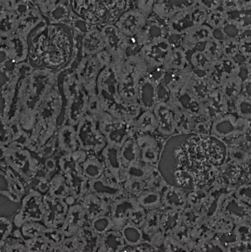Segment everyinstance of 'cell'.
Listing matches in <instances>:
<instances>
[{
	"label": "cell",
	"instance_id": "obj_1",
	"mask_svg": "<svg viewBox=\"0 0 251 252\" xmlns=\"http://www.w3.org/2000/svg\"><path fill=\"white\" fill-rule=\"evenodd\" d=\"M100 131L107 145L120 148L124 143L137 134L135 120H123L113 117L106 111L97 119Z\"/></svg>",
	"mask_w": 251,
	"mask_h": 252
},
{
	"label": "cell",
	"instance_id": "obj_2",
	"mask_svg": "<svg viewBox=\"0 0 251 252\" xmlns=\"http://www.w3.org/2000/svg\"><path fill=\"white\" fill-rule=\"evenodd\" d=\"M76 128L79 149L87 155H99L107 145L105 136L98 127L97 120L91 115L86 113Z\"/></svg>",
	"mask_w": 251,
	"mask_h": 252
},
{
	"label": "cell",
	"instance_id": "obj_3",
	"mask_svg": "<svg viewBox=\"0 0 251 252\" xmlns=\"http://www.w3.org/2000/svg\"><path fill=\"white\" fill-rule=\"evenodd\" d=\"M105 42V50L113 61H124L130 50V40L114 24H107L100 29Z\"/></svg>",
	"mask_w": 251,
	"mask_h": 252
},
{
	"label": "cell",
	"instance_id": "obj_4",
	"mask_svg": "<svg viewBox=\"0 0 251 252\" xmlns=\"http://www.w3.org/2000/svg\"><path fill=\"white\" fill-rule=\"evenodd\" d=\"M135 138L140 149L141 161L157 167L167 139L155 133L137 134Z\"/></svg>",
	"mask_w": 251,
	"mask_h": 252
},
{
	"label": "cell",
	"instance_id": "obj_5",
	"mask_svg": "<svg viewBox=\"0 0 251 252\" xmlns=\"http://www.w3.org/2000/svg\"><path fill=\"white\" fill-rule=\"evenodd\" d=\"M89 192L111 203L121 197L127 196L123 185L105 171L101 178L89 181Z\"/></svg>",
	"mask_w": 251,
	"mask_h": 252
},
{
	"label": "cell",
	"instance_id": "obj_6",
	"mask_svg": "<svg viewBox=\"0 0 251 252\" xmlns=\"http://www.w3.org/2000/svg\"><path fill=\"white\" fill-rule=\"evenodd\" d=\"M45 214L43 196L34 191L25 197L22 208L15 217V223L20 228L26 223L38 222L44 220Z\"/></svg>",
	"mask_w": 251,
	"mask_h": 252
},
{
	"label": "cell",
	"instance_id": "obj_7",
	"mask_svg": "<svg viewBox=\"0 0 251 252\" xmlns=\"http://www.w3.org/2000/svg\"><path fill=\"white\" fill-rule=\"evenodd\" d=\"M99 156L106 172L110 174L115 180L122 184L128 179L127 168L120 158V148L107 145Z\"/></svg>",
	"mask_w": 251,
	"mask_h": 252
},
{
	"label": "cell",
	"instance_id": "obj_8",
	"mask_svg": "<svg viewBox=\"0 0 251 252\" xmlns=\"http://www.w3.org/2000/svg\"><path fill=\"white\" fill-rule=\"evenodd\" d=\"M44 206L54 211L45 210L44 219L47 228H59L62 226L69 206L64 200L46 195L43 197Z\"/></svg>",
	"mask_w": 251,
	"mask_h": 252
},
{
	"label": "cell",
	"instance_id": "obj_9",
	"mask_svg": "<svg viewBox=\"0 0 251 252\" xmlns=\"http://www.w3.org/2000/svg\"><path fill=\"white\" fill-rule=\"evenodd\" d=\"M146 24L145 16L137 9L130 8L122 14L115 25L126 37L135 38Z\"/></svg>",
	"mask_w": 251,
	"mask_h": 252
},
{
	"label": "cell",
	"instance_id": "obj_10",
	"mask_svg": "<svg viewBox=\"0 0 251 252\" xmlns=\"http://www.w3.org/2000/svg\"><path fill=\"white\" fill-rule=\"evenodd\" d=\"M158 122V128L155 133L168 139L176 135L174 112L167 103H159L153 110Z\"/></svg>",
	"mask_w": 251,
	"mask_h": 252
},
{
	"label": "cell",
	"instance_id": "obj_11",
	"mask_svg": "<svg viewBox=\"0 0 251 252\" xmlns=\"http://www.w3.org/2000/svg\"><path fill=\"white\" fill-rule=\"evenodd\" d=\"M135 197L124 196L111 203L109 215L114 225V229L120 230L128 222L131 211L139 205Z\"/></svg>",
	"mask_w": 251,
	"mask_h": 252
},
{
	"label": "cell",
	"instance_id": "obj_12",
	"mask_svg": "<svg viewBox=\"0 0 251 252\" xmlns=\"http://www.w3.org/2000/svg\"><path fill=\"white\" fill-rule=\"evenodd\" d=\"M84 210L80 203L69 207L65 220L60 228L66 237L76 235L81 228L89 225Z\"/></svg>",
	"mask_w": 251,
	"mask_h": 252
},
{
	"label": "cell",
	"instance_id": "obj_13",
	"mask_svg": "<svg viewBox=\"0 0 251 252\" xmlns=\"http://www.w3.org/2000/svg\"><path fill=\"white\" fill-rule=\"evenodd\" d=\"M220 212L230 217L235 224L251 222V206L233 196L223 202Z\"/></svg>",
	"mask_w": 251,
	"mask_h": 252
},
{
	"label": "cell",
	"instance_id": "obj_14",
	"mask_svg": "<svg viewBox=\"0 0 251 252\" xmlns=\"http://www.w3.org/2000/svg\"><path fill=\"white\" fill-rule=\"evenodd\" d=\"M79 203L90 222L99 217L109 215L111 203L91 192L86 193Z\"/></svg>",
	"mask_w": 251,
	"mask_h": 252
},
{
	"label": "cell",
	"instance_id": "obj_15",
	"mask_svg": "<svg viewBox=\"0 0 251 252\" xmlns=\"http://www.w3.org/2000/svg\"><path fill=\"white\" fill-rule=\"evenodd\" d=\"M188 190L168 185L161 193V208L181 210L188 205Z\"/></svg>",
	"mask_w": 251,
	"mask_h": 252
},
{
	"label": "cell",
	"instance_id": "obj_16",
	"mask_svg": "<svg viewBox=\"0 0 251 252\" xmlns=\"http://www.w3.org/2000/svg\"><path fill=\"white\" fill-rule=\"evenodd\" d=\"M81 49L84 57L93 56L105 50L101 30L93 28L84 34L81 38Z\"/></svg>",
	"mask_w": 251,
	"mask_h": 252
},
{
	"label": "cell",
	"instance_id": "obj_17",
	"mask_svg": "<svg viewBox=\"0 0 251 252\" xmlns=\"http://www.w3.org/2000/svg\"><path fill=\"white\" fill-rule=\"evenodd\" d=\"M158 85L146 77L140 82L139 103L142 111H153L157 105L156 89Z\"/></svg>",
	"mask_w": 251,
	"mask_h": 252
},
{
	"label": "cell",
	"instance_id": "obj_18",
	"mask_svg": "<svg viewBox=\"0 0 251 252\" xmlns=\"http://www.w3.org/2000/svg\"><path fill=\"white\" fill-rule=\"evenodd\" d=\"M126 246L121 231L112 229L101 236L98 252H121Z\"/></svg>",
	"mask_w": 251,
	"mask_h": 252
},
{
	"label": "cell",
	"instance_id": "obj_19",
	"mask_svg": "<svg viewBox=\"0 0 251 252\" xmlns=\"http://www.w3.org/2000/svg\"><path fill=\"white\" fill-rule=\"evenodd\" d=\"M80 243V252H98L101 235L90 225L81 228L76 234Z\"/></svg>",
	"mask_w": 251,
	"mask_h": 252
},
{
	"label": "cell",
	"instance_id": "obj_20",
	"mask_svg": "<svg viewBox=\"0 0 251 252\" xmlns=\"http://www.w3.org/2000/svg\"><path fill=\"white\" fill-rule=\"evenodd\" d=\"M161 209L160 229L166 235H170L182 224L181 210Z\"/></svg>",
	"mask_w": 251,
	"mask_h": 252
},
{
	"label": "cell",
	"instance_id": "obj_21",
	"mask_svg": "<svg viewBox=\"0 0 251 252\" xmlns=\"http://www.w3.org/2000/svg\"><path fill=\"white\" fill-rule=\"evenodd\" d=\"M120 155L126 168L141 161L140 149L135 137L127 140L120 148Z\"/></svg>",
	"mask_w": 251,
	"mask_h": 252
},
{
	"label": "cell",
	"instance_id": "obj_22",
	"mask_svg": "<svg viewBox=\"0 0 251 252\" xmlns=\"http://www.w3.org/2000/svg\"><path fill=\"white\" fill-rule=\"evenodd\" d=\"M81 168L84 174L89 181L101 178L106 171L99 155H88L86 159L81 164Z\"/></svg>",
	"mask_w": 251,
	"mask_h": 252
},
{
	"label": "cell",
	"instance_id": "obj_23",
	"mask_svg": "<svg viewBox=\"0 0 251 252\" xmlns=\"http://www.w3.org/2000/svg\"><path fill=\"white\" fill-rule=\"evenodd\" d=\"M137 134L154 133L158 128L157 118L153 111H142L135 119Z\"/></svg>",
	"mask_w": 251,
	"mask_h": 252
},
{
	"label": "cell",
	"instance_id": "obj_24",
	"mask_svg": "<svg viewBox=\"0 0 251 252\" xmlns=\"http://www.w3.org/2000/svg\"><path fill=\"white\" fill-rule=\"evenodd\" d=\"M60 147L65 154L76 152L79 149L77 128L71 125L64 129L60 137Z\"/></svg>",
	"mask_w": 251,
	"mask_h": 252
},
{
	"label": "cell",
	"instance_id": "obj_25",
	"mask_svg": "<svg viewBox=\"0 0 251 252\" xmlns=\"http://www.w3.org/2000/svg\"><path fill=\"white\" fill-rule=\"evenodd\" d=\"M215 233L209 226L206 219L191 228V236L196 245L212 240Z\"/></svg>",
	"mask_w": 251,
	"mask_h": 252
},
{
	"label": "cell",
	"instance_id": "obj_26",
	"mask_svg": "<svg viewBox=\"0 0 251 252\" xmlns=\"http://www.w3.org/2000/svg\"><path fill=\"white\" fill-rule=\"evenodd\" d=\"M206 220L216 233L230 232L234 230L235 226L234 221L222 212Z\"/></svg>",
	"mask_w": 251,
	"mask_h": 252
},
{
	"label": "cell",
	"instance_id": "obj_27",
	"mask_svg": "<svg viewBox=\"0 0 251 252\" xmlns=\"http://www.w3.org/2000/svg\"><path fill=\"white\" fill-rule=\"evenodd\" d=\"M127 171L128 179H137L145 181L158 170L157 167L140 161L137 165L128 167Z\"/></svg>",
	"mask_w": 251,
	"mask_h": 252
},
{
	"label": "cell",
	"instance_id": "obj_28",
	"mask_svg": "<svg viewBox=\"0 0 251 252\" xmlns=\"http://www.w3.org/2000/svg\"><path fill=\"white\" fill-rule=\"evenodd\" d=\"M161 209L147 211L146 219L141 227L144 240L149 235L160 229Z\"/></svg>",
	"mask_w": 251,
	"mask_h": 252
},
{
	"label": "cell",
	"instance_id": "obj_29",
	"mask_svg": "<svg viewBox=\"0 0 251 252\" xmlns=\"http://www.w3.org/2000/svg\"><path fill=\"white\" fill-rule=\"evenodd\" d=\"M139 206L146 211L160 209L162 206L161 194L145 189L138 197Z\"/></svg>",
	"mask_w": 251,
	"mask_h": 252
},
{
	"label": "cell",
	"instance_id": "obj_30",
	"mask_svg": "<svg viewBox=\"0 0 251 252\" xmlns=\"http://www.w3.org/2000/svg\"><path fill=\"white\" fill-rule=\"evenodd\" d=\"M126 245L135 246L144 240L141 228L127 222L120 230Z\"/></svg>",
	"mask_w": 251,
	"mask_h": 252
},
{
	"label": "cell",
	"instance_id": "obj_31",
	"mask_svg": "<svg viewBox=\"0 0 251 252\" xmlns=\"http://www.w3.org/2000/svg\"><path fill=\"white\" fill-rule=\"evenodd\" d=\"M181 213L182 224L189 228L194 227L206 219L200 210L189 205L181 210Z\"/></svg>",
	"mask_w": 251,
	"mask_h": 252
},
{
	"label": "cell",
	"instance_id": "obj_32",
	"mask_svg": "<svg viewBox=\"0 0 251 252\" xmlns=\"http://www.w3.org/2000/svg\"><path fill=\"white\" fill-rule=\"evenodd\" d=\"M170 235L176 241L184 245L189 252H195L196 244L191 237V228L182 224Z\"/></svg>",
	"mask_w": 251,
	"mask_h": 252
},
{
	"label": "cell",
	"instance_id": "obj_33",
	"mask_svg": "<svg viewBox=\"0 0 251 252\" xmlns=\"http://www.w3.org/2000/svg\"><path fill=\"white\" fill-rule=\"evenodd\" d=\"M208 200L207 189H194L188 190V205L200 211L205 205Z\"/></svg>",
	"mask_w": 251,
	"mask_h": 252
},
{
	"label": "cell",
	"instance_id": "obj_34",
	"mask_svg": "<svg viewBox=\"0 0 251 252\" xmlns=\"http://www.w3.org/2000/svg\"><path fill=\"white\" fill-rule=\"evenodd\" d=\"M125 193L127 196L137 197L146 189L145 181L137 179H128L123 183Z\"/></svg>",
	"mask_w": 251,
	"mask_h": 252
},
{
	"label": "cell",
	"instance_id": "obj_35",
	"mask_svg": "<svg viewBox=\"0 0 251 252\" xmlns=\"http://www.w3.org/2000/svg\"><path fill=\"white\" fill-rule=\"evenodd\" d=\"M42 237L50 244L51 248L62 247V244L66 238L65 235L60 228L46 227L43 231Z\"/></svg>",
	"mask_w": 251,
	"mask_h": 252
},
{
	"label": "cell",
	"instance_id": "obj_36",
	"mask_svg": "<svg viewBox=\"0 0 251 252\" xmlns=\"http://www.w3.org/2000/svg\"><path fill=\"white\" fill-rule=\"evenodd\" d=\"M90 226L101 236L108 231L114 229V223L109 215L101 216L93 220L90 222Z\"/></svg>",
	"mask_w": 251,
	"mask_h": 252
},
{
	"label": "cell",
	"instance_id": "obj_37",
	"mask_svg": "<svg viewBox=\"0 0 251 252\" xmlns=\"http://www.w3.org/2000/svg\"><path fill=\"white\" fill-rule=\"evenodd\" d=\"M145 184L146 189L161 194L168 186L158 171L155 173L151 178L145 181Z\"/></svg>",
	"mask_w": 251,
	"mask_h": 252
},
{
	"label": "cell",
	"instance_id": "obj_38",
	"mask_svg": "<svg viewBox=\"0 0 251 252\" xmlns=\"http://www.w3.org/2000/svg\"><path fill=\"white\" fill-rule=\"evenodd\" d=\"M46 228L45 225L38 222H28L22 226V234L24 237L28 239L42 237L43 231Z\"/></svg>",
	"mask_w": 251,
	"mask_h": 252
},
{
	"label": "cell",
	"instance_id": "obj_39",
	"mask_svg": "<svg viewBox=\"0 0 251 252\" xmlns=\"http://www.w3.org/2000/svg\"><path fill=\"white\" fill-rule=\"evenodd\" d=\"M147 211L139 204L132 210L128 218V222L141 228L144 223Z\"/></svg>",
	"mask_w": 251,
	"mask_h": 252
},
{
	"label": "cell",
	"instance_id": "obj_40",
	"mask_svg": "<svg viewBox=\"0 0 251 252\" xmlns=\"http://www.w3.org/2000/svg\"><path fill=\"white\" fill-rule=\"evenodd\" d=\"M25 241L27 251L46 252L50 251L51 248L50 244L43 237L31 238Z\"/></svg>",
	"mask_w": 251,
	"mask_h": 252
},
{
	"label": "cell",
	"instance_id": "obj_41",
	"mask_svg": "<svg viewBox=\"0 0 251 252\" xmlns=\"http://www.w3.org/2000/svg\"><path fill=\"white\" fill-rule=\"evenodd\" d=\"M162 252H189L188 249L171 235H167L164 244L161 249Z\"/></svg>",
	"mask_w": 251,
	"mask_h": 252
},
{
	"label": "cell",
	"instance_id": "obj_42",
	"mask_svg": "<svg viewBox=\"0 0 251 252\" xmlns=\"http://www.w3.org/2000/svg\"><path fill=\"white\" fill-rule=\"evenodd\" d=\"M123 252H162L161 250L154 246L150 242L146 240L142 241L141 243L135 245V246H130L126 245V246L123 249Z\"/></svg>",
	"mask_w": 251,
	"mask_h": 252
},
{
	"label": "cell",
	"instance_id": "obj_43",
	"mask_svg": "<svg viewBox=\"0 0 251 252\" xmlns=\"http://www.w3.org/2000/svg\"><path fill=\"white\" fill-rule=\"evenodd\" d=\"M233 196L251 206V184L243 183L237 186Z\"/></svg>",
	"mask_w": 251,
	"mask_h": 252
},
{
	"label": "cell",
	"instance_id": "obj_44",
	"mask_svg": "<svg viewBox=\"0 0 251 252\" xmlns=\"http://www.w3.org/2000/svg\"><path fill=\"white\" fill-rule=\"evenodd\" d=\"M233 231L239 236L241 242L251 243V222L237 223Z\"/></svg>",
	"mask_w": 251,
	"mask_h": 252
},
{
	"label": "cell",
	"instance_id": "obj_45",
	"mask_svg": "<svg viewBox=\"0 0 251 252\" xmlns=\"http://www.w3.org/2000/svg\"><path fill=\"white\" fill-rule=\"evenodd\" d=\"M62 248L64 252H80V243L77 235L66 237Z\"/></svg>",
	"mask_w": 251,
	"mask_h": 252
},
{
	"label": "cell",
	"instance_id": "obj_46",
	"mask_svg": "<svg viewBox=\"0 0 251 252\" xmlns=\"http://www.w3.org/2000/svg\"><path fill=\"white\" fill-rule=\"evenodd\" d=\"M166 236L167 235L160 229L155 231V232L151 234L150 235H149L146 241L150 242L152 245H154L155 247L161 250L165 241Z\"/></svg>",
	"mask_w": 251,
	"mask_h": 252
},
{
	"label": "cell",
	"instance_id": "obj_47",
	"mask_svg": "<svg viewBox=\"0 0 251 252\" xmlns=\"http://www.w3.org/2000/svg\"><path fill=\"white\" fill-rule=\"evenodd\" d=\"M3 223L1 222V225L3 226V227H1V243L5 242L6 238L9 236V234L12 231V224L8 220L3 219Z\"/></svg>",
	"mask_w": 251,
	"mask_h": 252
}]
</instances>
